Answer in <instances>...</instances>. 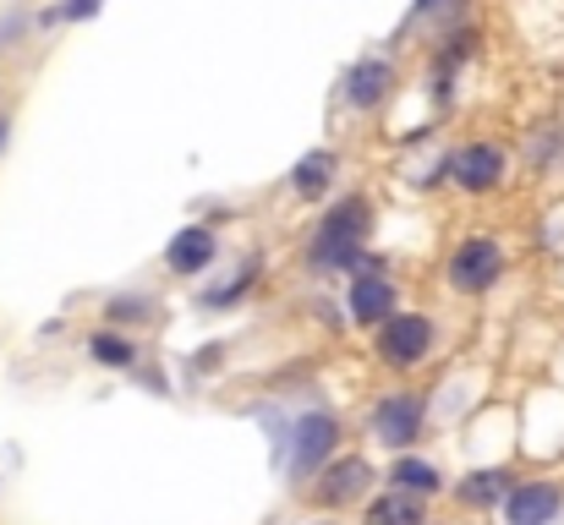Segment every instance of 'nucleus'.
<instances>
[{
    "instance_id": "obj_2",
    "label": "nucleus",
    "mask_w": 564,
    "mask_h": 525,
    "mask_svg": "<svg viewBox=\"0 0 564 525\" xmlns=\"http://www.w3.org/2000/svg\"><path fill=\"white\" fill-rule=\"evenodd\" d=\"M438 350V324L427 313H389L373 329V356L389 372H422Z\"/></svg>"
},
{
    "instance_id": "obj_23",
    "label": "nucleus",
    "mask_w": 564,
    "mask_h": 525,
    "mask_svg": "<svg viewBox=\"0 0 564 525\" xmlns=\"http://www.w3.org/2000/svg\"><path fill=\"white\" fill-rule=\"evenodd\" d=\"M318 525H335V521H318Z\"/></svg>"
},
{
    "instance_id": "obj_5",
    "label": "nucleus",
    "mask_w": 564,
    "mask_h": 525,
    "mask_svg": "<svg viewBox=\"0 0 564 525\" xmlns=\"http://www.w3.org/2000/svg\"><path fill=\"white\" fill-rule=\"evenodd\" d=\"M438 181H449V186L466 192V197H488V192H499V186L510 181V154H505L499 143H488V138L455 143V149L444 154V165H438Z\"/></svg>"
},
{
    "instance_id": "obj_17",
    "label": "nucleus",
    "mask_w": 564,
    "mask_h": 525,
    "mask_svg": "<svg viewBox=\"0 0 564 525\" xmlns=\"http://www.w3.org/2000/svg\"><path fill=\"white\" fill-rule=\"evenodd\" d=\"M258 274H263V263L252 258V263H247V269H236V274H230L219 291H203V296H197V307H203V313H225V307H236V302L258 285Z\"/></svg>"
},
{
    "instance_id": "obj_15",
    "label": "nucleus",
    "mask_w": 564,
    "mask_h": 525,
    "mask_svg": "<svg viewBox=\"0 0 564 525\" xmlns=\"http://www.w3.org/2000/svg\"><path fill=\"white\" fill-rule=\"evenodd\" d=\"M394 493H411V499H438L449 482H444V471L433 466V460H422V455H394V466H389V477H383Z\"/></svg>"
},
{
    "instance_id": "obj_9",
    "label": "nucleus",
    "mask_w": 564,
    "mask_h": 525,
    "mask_svg": "<svg viewBox=\"0 0 564 525\" xmlns=\"http://www.w3.org/2000/svg\"><path fill=\"white\" fill-rule=\"evenodd\" d=\"M394 83H400V72H394L389 55H362V61H351L346 77H340V105L357 110V116H373V110L389 105Z\"/></svg>"
},
{
    "instance_id": "obj_13",
    "label": "nucleus",
    "mask_w": 564,
    "mask_h": 525,
    "mask_svg": "<svg viewBox=\"0 0 564 525\" xmlns=\"http://www.w3.org/2000/svg\"><path fill=\"white\" fill-rule=\"evenodd\" d=\"M335 175H340V154L335 149H313V154H302L291 165V192L302 203H324L335 192Z\"/></svg>"
},
{
    "instance_id": "obj_21",
    "label": "nucleus",
    "mask_w": 564,
    "mask_h": 525,
    "mask_svg": "<svg viewBox=\"0 0 564 525\" xmlns=\"http://www.w3.org/2000/svg\"><path fill=\"white\" fill-rule=\"evenodd\" d=\"M449 0H411V11H405V22H422V17H433V11H444Z\"/></svg>"
},
{
    "instance_id": "obj_6",
    "label": "nucleus",
    "mask_w": 564,
    "mask_h": 525,
    "mask_svg": "<svg viewBox=\"0 0 564 525\" xmlns=\"http://www.w3.org/2000/svg\"><path fill=\"white\" fill-rule=\"evenodd\" d=\"M340 416L335 411H302L296 422H291V482H307L318 466H329L335 460V449H340Z\"/></svg>"
},
{
    "instance_id": "obj_14",
    "label": "nucleus",
    "mask_w": 564,
    "mask_h": 525,
    "mask_svg": "<svg viewBox=\"0 0 564 525\" xmlns=\"http://www.w3.org/2000/svg\"><path fill=\"white\" fill-rule=\"evenodd\" d=\"M362 525H433V521H427V499L383 488V493L362 499Z\"/></svg>"
},
{
    "instance_id": "obj_20",
    "label": "nucleus",
    "mask_w": 564,
    "mask_h": 525,
    "mask_svg": "<svg viewBox=\"0 0 564 525\" xmlns=\"http://www.w3.org/2000/svg\"><path fill=\"white\" fill-rule=\"evenodd\" d=\"M55 11V22H94L99 11H105V0H61V6H50Z\"/></svg>"
},
{
    "instance_id": "obj_19",
    "label": "nucleus",
    "mask_w": 564,
    "mask_h": 525,
    "mask_svg": "<svg viewBox=\"0 0 564 525\" xmlns=\"http://www.w3.org/2000/svg\"><path fill=\"white\" fill-rule=\"evenodd\" d=\"M33 28V11L28 6H11L6 17H0V50H17V39Z\"/></svg>"
},
{
    "instance_id": "obj_8",
    "label": "nucleus",
    "mask_w": 564,
    "mask_h": 525,
    "mask_svg": "<svg viewBox=\"0 0 564 525\" xmlns=\"http://www.w3.org/2000/svg\"><path fill=\"white\" fill-rule=\"evenodd\" d=\"M346 307H351V324H362V329H378L389 313H400V291H394L383 258H373V252L362 258V269L351 274V296H346Z\"/></svg>"
},
{
    "instance_id": "obj_16",
    "label": "nucleus",
    "mask_w": 564,
    "mask_h": 525,
    "mask_svg": "<svg viewBox=\"0 0 564 525\" xmlns=\"http://www.w3.org/2000/svg\"><path fill=\"white\" fill-rule=\"evenodd\" d=\"M88 361L94 367H110V372H132L138 367V340H127L121 329H99V335H88Z\"/></svg>"
},
{
    "instance_id": "obj_7",
    "label": "nucleus",
    "mask_w": 564,
    "mask_h": 525,
    "mask_svg": "<svg viewBox=\"0 0 564 525\" xmlns=\"http://www.w3.org/2000/svg\"><path fill=\"white\" fill-rule=\"evenodd\" d=\"M313 477H318V482L307 488L313 510H346V504H362V499L373 493V482H378L373 460H362V455H335V460L318 466Z\"/></svg>"
},
{
    "instance_id": "obj_22",
    "label": "nucleus",
    "mask_w": 564,
    "mask_h": 525,
    "mask_svg": "<svg viewBox=\"0 0 564 525\" xmlns=\"http://www.w3.org/2000/svg\"><path fill=\"white\" fill-rule=\"evenodd\" d=\"M6 143H11V121L0 116V154H6Z\"/></svg>"
},
{
    "instance_id": "obj_1",
    "label": "nucleus",
    "mask_w": 564,
    "mask_h": 525,
    "mask_svg": "<svg viewBox=\"0 0 564 525\" xmlns=\"http://www.w3.org/2000/svg\"><path fill=\"white\" fill-rule=\"evenodd\" d=\"M368 230H373V203L362 192L335 197V208H324V219L307 236V252H302L307 274H318V280L357 274L362 258H368Z\"/></svg>"
},
{
    "instance_id": "obj_3",
    "label": "nucleus",
    "mask_w": 564,
    "mask_h": 525,
    "mask_svg": "<svg viewBox=\"0 0 564 525\" xmlns=\"http://www.w3.org/2000/svg\"><path fill=\"white\" fill-rule=\"evenodd\" d=\"M510 269V252L499 236H460L444 258V280L455 296H488Z\"/></svg>"
},
{
    "instance_id": "obj_11",
    "label": "nucleus",
    "mask_w": 564,
    "mask_h": 525,
    "mask_svg": "<svg viewBox=\"0 0 564 525\" xmlns=\"http://www.w3.org/2000/svg\"><path fill=\"white\" fill-rule=\"evenodd\" d=\"M564 515L560 482H521L505 499V525H554Z\"/></svg>"
},
{
    "instance_id": "obj_4",
    "label": "nucleus",
    "mask_w": 564,
    "mask_h": 525,
    "mask_svg": "<svg viewBox=\"0 0 564 525\" xmlns=\"http://www.w3.org/2000/svg\"><path fill=\"white\" fill-rule=\"evenodd\" d=\"M422 427H427V400L416 389H389L368 405V438L394 455H411L422 444Z\"/></svg>"
},
{
    "instance_id": "obj_18",
    "label": "nucleus",
    "mask_w": 564,
    "mask_h": 525,
    "mask_svg": "<svg viewBox=\"0 0 564 525\" xmlns=\"http://www.w3.org/2000/svg\"><path fill=\"white\" fill-rule=\"evenodd\" d=\"M154 318V302L149 296H110L105 302V324L121 329V324H149Z\"/></svg>"
},
{
    "instance_id": "obj_12",
    "label": "nucleus",
    "mask_w": 564,
    "mask_h": 525,
    "mask_svg": "<svg viewBox=\"0 0 564 525\" xmlns=\"http://www.w3.org/2000/svg\"><path fill=\"white\" fill-rule=\"evenodd\" d=\"M510 488H516V471L510 466H482V471H466L449 493H455L460 510H494V504L510 499Z\"/></svg>"
},
{
    "instance_id": "obj_10",
    "label": "nucleus",
    "mask_w": 564,
    "mask_h": 525,
    "mask_svg": "<svg viewBox=\"0 0 564 525\" xmlns=\"http://www.w3.org/2000/svg\"><path fill=\"white\" fill-rule=\"evenodd\" d=\"M219 263V236H214V225H182L171 241H165V269L176 274V280H197V274H208Z\"/></svg>"
},
{
    "instance_id": "obj_24",
    "label": "nucleus",
    "mask_w": 564,
    "mask_h": 525,
    "mask_svg": "<svg viewBox=\"0 0 564 525\" xmlns=\"http://www.w3.org/2000/svg\"><path fill=\"white\" fill-rule=\"evenodd\" d=\"M0 94H6V83H0Z\"/></svg>"
}]
</instances>
